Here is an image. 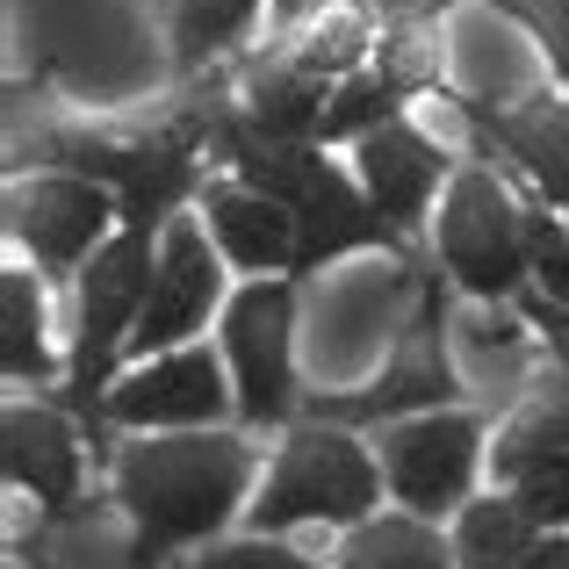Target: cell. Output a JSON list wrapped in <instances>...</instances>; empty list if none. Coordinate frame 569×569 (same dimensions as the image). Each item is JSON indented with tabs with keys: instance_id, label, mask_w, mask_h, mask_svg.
<instances>
[{
	"instance_id": "1",
	"label": "cell",
	"mask_w": 569,
	"mask_h": 569,
	"mask_svg": "<svg viewBox=\"0 0 569 569\" xmlns=\"http://www.w3.org/2000/svg\"><path fill=\"white\" fill-rule=\"evenodd\" d=\"M252 483V447L238 432H173V440H130L116 455V505L138 527L144 562L167 548L209 541L238 512Z\"/></svg>"
},
{
	"instance_id": "2",
	"label": "cell",
	"mask_w": 569,
	"mask_h": 569,
	"mask_svg": "<svg viewBox=\"0 0 569 569\" xmlns=\"http://www.w3.org/2000/svg\"><path fill=\"white\" fill-rule=\"evenodd\" d=\"M376 498H382V476L368 461V447L347 426H318L310 418L303 432H289V447L267 469V483L246 505V519L267 541L289 533V527H347L353 533V527H368Z\"/></svg>"
},
{
	"instance_id": "3",
	"label": "cell",
	"mask_w": 569,
	"mask_h": 569,
	"mask_svg": "<svg viewBox=\"0 0 569 569\" xmlns=\"http://www.w3.org/2000/svg\"><path fill=\"white\" fill-rule=\"evenodd\" d=\"M152 231H116L94 260L80 267V347H72V397L80 411H101L109 397V368L116 353H130V332H138L144 303H152Z\"/></svg>"
},
{
	"instance_id": "4",
	"label": "cell",
	"mask_w": 569,
	"mask_h": 569,
	"mask_svg": "<svg viewBox=\"0 0 569 569\" xmlns=\"http://www.w3.org/2000/svg\"><path fill=\"white\" fill-rule=\"evenodd\" d=\"M440 260L476 303H505L527 281V209L490 173H455L440 209Z\"/></svg>"
},
{
	"instance_id": "5",
	"label": "cell",
	"mask_w": 569,
	"mask_h": 569,
	"mask_svg": "<svg viewBox=\"0 0 569 569\" xmlns=\"http://www.w3.org/2000/svg\"><path fill=\"white\" fill-rule=\"evenodd\" d=\"M476 461H483V426L461 411H426L382 426V476L411 519H440L469 498Z\"/></svg>"
},
{
	"instance_id": "6",
	"label": "cell",
	"mask_w": 569,
	"mask_h": 569,
	"mask_svg": "<svg viewBox=\"0 0 569 569\" xmlns=\"http://www.w3.org/2000/svg\"><path fill=\"white\" fill-rule=\"evenodd\" d=\"M289 339H296V289L289 281H252L246 296H231V310H223V353H231L238 418L246 426L289 418V403H296Z\"/></svg>"
},
{
	"instance_id": "7",
	"label": "cell",
	"mask_w": 569,
	"mask_h": 569,
	"mask_svg": "<svg viewBox=\"0 0 569 569\" xmlns=\"http://www.w3.org/2000/svg\"><path fill=\"white\" fill-rule=\"evenodd\" d=\"M231 403H238V382L223 376L217 353L181 347V353H159V361L130 368V376L101 397V418H116V426H130V432H167V426L194 432V426H217Z\"/></svg>"
},
{
	"instance_id": "8",
	"label": "cell",
	"mask_w": 569,
	"mask_h": 569,
	"mask_svg": "<svg viewBox=\"0 0 569 569\" xmlns=\"http://www.w3.org/2000/svg\"><path fill=\"white\" fill-rule=\"evenodd\" d=\"M440 325H455V318L432 310L361 397H325L310 418H318V426H397V418L447 411V397H461V368H455V347L440 339Z\"/></svg>"
},
{
	"instance_id": "9",
	"label": "cell",
	"mask_w": 569,
	"mask_h": 569,
	"mask_svg": "<svg viewBox=\"0 0 569 569\" xmlns=\"http://www.w3.org/2000/svg\"><path fill=\"white\" fill-rule=\"evenodd\" d=\"M223 274H217V252H209L202 223H173L167 246H159V281H152V303H144L138 332H130V353L159 361V353H181V339L209 318Z\"/></svg>"
},
{
	"instance_id": "10",
	"label": "cell",
	"mask_w": 569,
	"mask_h": 569,
	"mask_svg": "<svg viewBox=\"0 0 569 569\" xmlns=\"http://www.w3.org/2000/svg\"><path fill=\"white\" fill-rule=\"evenodd\" d=\"M123 217L116 194L87 173H58V181L14 188V238L37 252V267H80L87 252H101V231Z\"/></svg>"
},
{
	"instance_id": "11",
	"label": "cell",
	"mask_w": 569,
	"mask_h": 569,
	"mask_svg": "<svg viewBox=\"0 0 569 569\" xmlns=\"http://www.w3.org/2000/svg\"><path fill=\"white\" fill-rule=\"evenodd\" d=\"M0 461H8V483L22 490V498H37L43 512H72V505H80V432L58 411L14 403Z\"/></svg>"
},
{
	"instance_id": "12",
	"label": "cell",
	"mask_w": 569,
	"mask_h": 569,
	"mask_svg": "<svg viewBox=\"0 0 569 569\" xmlns=\"http://www.w3.org/2000/svg\"><path fill=\"white\" fill-rule=\"evenodd\" d=\"M455 72H461V101L469 109H519L533 101V58L519 43L512 22H498L490 8H469L455 22Z\"/></svg>"
},
{
	"instance_id": "13",
	"label": "cell",
	"mask_w": 569,
	"mask_h": 569,
	"mask_svg": "<svg viewBox=\"0 0 569 569\" xmlns=\"http://www.w3.org/2000/svg\"><path fill=\"white\" fill-rule=\"evenodd\" d=\"M440 167L447 159L432 152V138L411 130V123H382L376 138H361V188L389 217V231H411V223L426 217L432 188H440Z\"/></svg>"
},
{
	"instance_id": "14",
	"label": "cell",
	"mask_w": 569,
	"mask_h": 569,
	"mask_svg": "<svg viewBox=\"0 0 569 569\" xmlns=\"http://www.w3.org/2000/svg\"><path fill=\"white\" fill-rule=\"evenodd\" d=\"M202 209H209V238H217L246 274H274V267H289L296 246H303V238H296V209L274 202V194H260V188H209Z\"/></svg>"
},
{
	"instance_id": "15",
	"label": "cell",
	"mask_w": 569,
	"mask_h": 569,
	"mask_svg": "<svg viewBox=\"0 0 569 569\" xmlns=\"http://www.w3.org/2000/svg\"><path fill=\"white\" fill-rule=\"evenodd\" d=\"M455 368L461 389L483 403H512L527 389V325L498 303H469L455 310Z\"/></svg>"
},
{
	"instance_id": "16",
	"label": "cell",
	"mask_w": 569,
	"mask_h": 569,
	"mask_svg": "<svg viewBox=\"0 0 569 569\" xmlns=\"http://www.w3.org/2000/svg\"><path fill=\"white\" fill-rule=\"evenodd\" d=\"M296 260H332V252L347 246H376V238H389V217L376 202H368V188L339 181L332 167H325V181L296 202Z\"/></svg>"
},
{
	"instance_id": "17",
	"label": "cell",
	"mask_w": 569,
	"mask_h": 569,
	"mask_svg": "<svg viewBox=\"0 0 569 569\" xmlns=\"http://www.w3.org/2000/svg\"><path fill=\"white\" fill-rule=\"evenodd\" d=\"M325 109H332V94L303 66H260L246 80V123L267 130L274 144H310L325 130Z\"/></svg>"
},
{
	"instance_id": "18",
	"label": "cell",
	"mask_w": 569,
	"mask_h": 569,
	"mask_svg": "<svg viewBox=\"0 0 569 569\" xmlns=\"http://www.w3.org/2000/svg\"><path fill=\"white\" fill-rule=\"evenodd\" d=\"M490 130H498L505 152L533 173V188L569 202V109H556L548 94H533V101H519V109L490 116Z\"/></svg>"
},
{
	"instance_id": "19",
	"label": "cell",
	"mask_w": 569,
	"mask_h": 569,
	"mask_svg": "<svg viewBox=\"0 0 569 569\" xmlns=\"http://www.w3.org/2000/svg\"><path fill=\"white\" fill-rule=\"evenodd\" d=\"M37 556L43 569H144V541L109 512H51Z\"/></svg>"
},
{
	"instance_id": "20",
	"label": "cell",
	"mask_w": 569,
	"mask_h": 569,
	"mask_svg": "<svg viewBox=\"0 0 569 569\" xmlns=\"http://www.w3.org/2000/svg\"><path fill=\"white\" fill-rule=\"evenodd\" d=\"M339 569H455V541H440L411 512H389V519H368V527L347 533Z\"/></svg>"
},
{
	"instance_id": "21",
	"label": "cell",
	"mask_w": 569,
	"mask_h": 569,
	"mask_svg": "<svg viewBox=\"0 0 569 569\" xmlns=\"http://www.w3.org/2000/svg\"><path fill=\"white\" fill-rule=\"evenodd\" d=\"M569 455V389H541L533 403H519V418L498 432V447H490V461H498L505 483H519L527 469H541V461Z\"/></svg>"
},
{
	"instance_id": "22",
	"label": "cell",
	"mask_w": 569,
	"mask_h": 569,
	"mask_svg": "<svg viewBox=\"0 0 569 569\" xmlns=\"http://www.w3.org/2000/svg\"><path fill=\"white\" fill-rule=\"evenodd\" d=\"M533 541H541V533H533V519L519 512V498L461 505V527H455V569H512Z\"/></svg>"
},
{
	"instance_id": "23",
	"label": "cell",
	"mask_w": 569,
	"mask_h": 569,
	"mask_svg": "<svg viewBox=\"0 0 569 569\" xmlns=\"http://www.w3.org/2000/svg\"><path fill=\"white\" fill-rule=\"evenodd\" d=\"M0 303H8V382H43L51 376V347H43V289L29 274L0 281Z\"/></svg>"
},
{
	"instance_id": "24",
	"label": "cell",
	"mask_w": 569,
	"mask_h": 569,
	"mask_svg": "<svg viewBox=\"0 0 569 569\" xmlns=\"http://www.w3.org/2000/svg\"><path fill=\"white\" fill-rule=\"evenodd\" d=\"M397 101H403V87L397 80H382V72H353V80H339V94H332V109H325V138H376L382 123H397Z\"/></svg>"
},
{
	"instance_id": "25",
	"label": "cell",
	"mask_w": 569,
	"mask_h": 569,
	"mask_svg": "<svg viewBox=\"0 0 569 569\" xmlns=\"http://www.w3.org/2000/svg\"><path fill=\"white\" fill-rule=\"evenodd\" d=\"M368 58V22L353 8H332L310 22L303 51H296V66L310 72V80H353V66Z\"/></svg>"
},
{
	"instance_id": "26",
	"label": "cell",
	"mask_w": 569,
	"mask_h": 569,
	"mask_svg": "<svg viewBox=\"0 0 569 569\" xmlns=\"http://www.w3.org/2000/svg\"><path fill=\"white\" fill-rule=\"evenodd\" d=\"M512 498H519V512L533 519V533H562V527H569V455L541 461V469H527V476L512 483Z\"/></svg>"
},
{
	"instance_id": "27",
	"label": "cell",
	"mask_w": 569,
	"mask_h": 569,
	"mask_svg": "<svg viewBox=\"0 0 569 569\" xmlns=\"http://www.w3.org/2000/svg\"><path fill=\"white\" fill-rule=\"evenodd\" d=\"M527 274L548 303L569 310V231L556 217H527Z\"/></svg>"
},
{
	"instance_id": "28",
	"label": "cell",
	"mask_w": 569,
	"mask_h": 569,
	"mask_svg": "<svg viewBox=\"0 0 569 569\" xmlns=\"http://www.w3.org/2000/svg\"><path fill=\"white\" fill-rule=\"evenodd\" d=\"M432 66H440V51H432V22H426V14H403V22L382 37V80L418 87V80H432Z\"/></svg>"
},
{
	"instance_id": "29",
	"label": "cell",
	"mask_w": 569,
	"mask_h": 569,
	"mask_svg": "<svg viewBox=\"0 0 569 569\" xmlns=\"http://www.w3.org/2000/svg\"><path fill=\"white\" fill-rule=\"evenodd\" d=\"M252 14V0H181V51L202 58L223 37H238V22Z\"/></svg>"
},
{
	"instance_id": "30",
	"label": "cell",
	"mask_w": 569,
	"mask_h": 569,
	"mask_svg": "<svg viewBox=\"0 0 569 569\" xmlns=\"http://www.w3.org/2000/svg\"><path fill=\"white\" fill-rule=\"evenodd\" d=\"M188 569H310L296 548L267 541V533H252V541H223V548H202Z\"/></svg>"
},
{
	"instance_id": "31",
	"label": "cell",
	"mask_w": 569,
	"mask_h": 569,
	"mask_svg": "<svg viewBox=\"0 0 569 569\" xmlns=\"http://www.w3.org/2000/svg\"><path fill=\"white\" fill-rule=\"evenodd\" d=\"M505 8L541 37V51L556 58V72H562V87H569V0H505Z\"/></svg>"
},
{
	"instance_id": "32",
	"label": "cell",
	"mask_w": 569,
	"mask_h": 569,
	"mask_svg": "<svg viewBox=\"0 0 569 569\" xmlns=\"http://www.w3.org/2000/svg\"><path fill=\"white\" fill-rule=\"evenodd\" d=\"M527 318H533V325H541V339H548V353H556V361H562V376H569V310H562V303H548V296H541V289H533V296H527Z\"/></svg>"
},
{
	"instance_id": "33",
	"label": "cell",
	"mask_w": 569,
	"mask_h": 569,
	"mask_svg": "<svg viewBox=\"0 0 569 569\" xmlns=\"http://www.w3.org/2000/svg\"><path fill=\"white\" fill-rule=\"evenodd\" d=\"M512 569H569V541H562V533H541V541H533Z\"/></svg>"
},
{
	"instance_id": "34",
	"label": "cell",
	"mask_w": 569,
	"mask_h": 569,
	"mask_svg": "<svg viewBox=\"0 0 569 569\" xmlns=\"http://www.w3.org/2000/svg\"><path fill=\"white\" fill-rule=\"evenodd\" d=\"M274 8H281V14H303V8H310V0H274Z\"/></svg>"
}]
</instances>
